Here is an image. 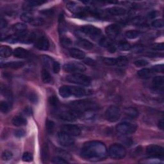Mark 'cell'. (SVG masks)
Masks as SVG:
<instances>
[{"label": "cell", "instance_id": "6da1fadb", "mask_svg": "<svg viewBox=\"0 0 164 164\" xmlns=\"http://www.w3.org/2000/svg\"><path fill=\"white\" fill-rule=\"evenodd\" d=\"M108 152L106 146L99 141H90L82 148V157L89 161L97 162L106 158Z\"/></svg>", "mask_w": 164, "mask_h": 164}, {"label": "cell", "instance_id": "7a4b0ae2", "mask_svg": "<svg viewBox=\"0 0 164 164\" xmlns=\"http://www.w3.org/2000/svg\"><path fill=\"white\" fill-rule=\"evenodd\" d=\"M69 106L71 109L80 113L87 111L95 110L98 108V105L97 103L92 102V101L87 99L78 100L72 102L69 104Z\"/></svg>", "mask_w": 164, "mask_h": 164}, {"label": "cell", "instance_id": "3957f363", "mask_svg": "<svg viewBox=\"0 0 164 164\" xmlns=\"http://www.w3.org/2000/svg\"><path fill=\"white\" fill-rule=\"evenodd\" d=\"M66 80L71 83L82 86H89L91 84V78L82 73H74L66 77Z\"/></svg>", "mask_w": 164, "mask_h": 164}, {"label": "cell", "instance_id": "277c9868", "mask_svg": "<svg viewBox=\"0 0 164 164\" xmlns=\"http://www.w3.org/2000/svg\"><path fill=\"white\" fill-rule=\"evenodd\" d=\"M108 153L110 157L113 159L121 160L127 155V150L121 144H113L109 147Z\"/></svg>", "mask_w": 164, "mask_h": 164}, {"label": "cell", "instance_id": "5b68a950", "mask_svg": "<svg viewBox=\"0 0 164 164\" xmlns=\"http://www.w3.org/2000/svg\"><path fill=\"white\" fill-rule=\"evenodd\" d=\"M137 128V127L135 124L128 122H121L116 126L117 132L124 135H128L134 133L136 132Z\"/></svg>", "mask_w": 164, "mask_h": 164}, {"label": "cell", "instance_id": "8992f818", "mask_svg": "<svg viewBox=\"0 0 164 164\" xmlns=\"http://www.w3.org/2000/svg\"><path fill=\"white\" fill-rule=\"evenodd\" d=\"M121 116L120 108L116 105L110 106L105 112V117L107 121L113 122L117 121Z\"/></svg>", "mask_w": 164, "mask_h": 164}, {"label": "cell", "instance_id": "52a82bcc", "mask_svg": "<svg viewBox=\"0 0 164 164\" xmlns=\"http://www.w3.org/2000/svg\"><path fill=\"white\" fill-rule=\"evenodd\" d=\"M146 153L151 158L163 159L164 156L163 147L158 145H150L147 147Z\"/></svg>", "mask_w": 164, "mask_h": 164}, {"label": "cell", "instance_id": "ba28073f", "mask_svg": "<svg viewBox=\"0 0 164 164\" xmlns=\"http://www.w3.org/2000/svg\"><path fill=\"white\" fill-rule=\"evenodd\" d=\"M63 69L67 72H70L72 74L74 73H81L83 72H85L86 70V68L85 66L81 63L79 62H69L66 64Z\"/></svg>", "mask_w": 164, "mask_h": 164}, {"label": "cell", "instance_id": "9c48e42d", "mask_svg": "<svg viewBox=\"0 0 164 164\" xmlns=\"http://www.w3.org/2000/svg\"><path fill=\"white\" fill-rule=\"evenodd\" d=\"M81 113L76 112L72 109H70L68 111L62 112L58 114V117L64 121L72 122L77 120L80 117Z\"/></svg>", "mask_w": 164, "mask_h": 164}, {"label": "cell", "instance_id": "30bf717a", "mask_svg": "<svg viewBox=\"0 0 164 164\" xmlns=\"http://www.w3.org/2000/svg\"><path fill=\"white\" fill-rule=\"evenodd\" d=\"M81 31L92 39H96L102 33L101 30L92 25H85L81 28Z\"/></svg>", "mask_w": 164, "mask_h": 164}, {"label": "cell", "instance_id": "8fae6325", "mask_svg": "<svg viewBox=\"0 0 164 164\" xmlns=\"http://www.w3.org/2000/svg\"><path fill=\"white\" fill-rule=\"evenodd\" d=\"M69 95L75 97H83L89 96L92 94V91L89 89H86L82 87H77L73 86H68Z\"/></svg>", "mask_w": 164, "mask_h": 164}, {"label": "cell", "instance_id": "7c38bea8", "mask_svg": "<svg viewBox=\"0 0 164 164\" xmlns=\"http://www.w3.org/2000/svg\"><path fill=\"white\" fill-rule=\"evenodd\" d=\"M62 132H64L72 137H77L81 134V129L78 126L72 124L62 125L61 127Z\"/></svg>", "mask_w": 164, "mask_h": 164}, {"label": "cell", "instance_id": "4fadbf2b", "mask_svg": "<svg viewBox=\"0 0 164 164\" xmlns=\"http://www.w3.org/2000/svg\"><path fill=\"white\" fill-rule=\"evenodd\" d=\"M58 141L61 146L64 147H69L74 143V139L72 137L63 132L58 133Z\"/></svg>", "mask_w": 164, "mask_h": 164}, {"label": "cell", "instance_id": "5bb4252c", "mask_svg": "<svg viewBox=\"0 0 164 164\" xmlns=\"http://www.w3.org/2000/svg\"><path fill=\"white\" fill-rule=\"evenodd\" d=\"M105 32L110 39H114L120 35L121 28L119 25L116 24H110L106 28Z\"/></svg>", "mask_w": 164, "mask_h": 164}, {"label": "cell", "instance_id": "9a60e30c", "mask_svg": "<svg viewBox=\"0 0 164 164\" xmlns=\"http://www.w3.org/2000/svg\"><path fill=\"white\" fill-rule=\"evenodd\" d=\"M99 45L107 48L110 53H114L116 51V46L113 43L112 39L109 37H103L99 41Z\"/></svg>", "mask_w": 164, "mask_h": 164}, {"label": "cell", "instance_id": "2e32d148", "mask_svg": "<svg viewBox=\"0 0 164 164\" xmlns=\"http://www.w3.org/2000/svg\"><path fill=\"white\" fill-rule=\"evenodd\" d=\"M35 47L40 50L46 51L49 48V42L47 38L44 36H41L36 40Z\"/></svg>", "mask_w": 164, "mask_h": 164}, {"label": "cell", "instance_id": "e0dca14e", "mask_svg": "<svg viewBox=\"0 0 164 164\" xmlns=\"http://www.w3.org/2000/svg\"><path fill=\"white\" fill-rule=\"evenodd\" d=\"M107 12L112 16H123L127 13V10L122 7H114L107 9Z\"/></svg>", "mask_w": 164, "mask_h": 164}, {"label": "cell", "instance_id": "ac0fdd59", "mask_svg": "<svg viewBox=\"0 0 164 164\" xmlns=\"http://www.w3.org/2000/svg\"><path fill=\"white\" fill-rule=\"evenodd\" d=\"M69 54L72 58L78 60L84 59L85 57V53L78 48H71L69 49Z\"/></svg>", "mask_w": 164, "mask_h": 164}, {"label": "cell", "instance_id": "d6986e66", "mask_svg": "<svg viewBox=\"0 0 164 164\" xmlns=\"http://www.w3.org/2000/svg\"><path fill=\"white\" fill-rule=\"evenodd\" d=\"M124 114L127 117L130 119H135L139 115V112H138L136 108L128 107L124 109Z\"/></svg>", "mask_w": 164, "mask_h": 164}, {"label": "cell", "instance_id": "ffe728a7", "mask_svg": "<svg viewBox=\"0 0 164 164\" xmlns=\"http://www.w3.org/2000/svg\"><path fill=\"white\" fill-rule=\"evenodd\" d=\"M14 55L16 58H25L29 56V52L22 47H17L14 49Z\"/></svg>", "mask_w": 164, "mask_h": 164}, {"label": "cell", "instance_id": "44dd1931", "mask_svg": "<svg viewBox=\"0 0 164 164\" xmlns=\"http://www.w3.org/2000/svg\"><path fill=\"white\" fill-rule=\"evenodd\" d=\"M27 25L22 22L16 23L13 27H12V30H13L15 33H16L17 35H21L25 32H27Z\"/></svg>", "mask_w": 164, "mask_h": 164}, {"label": "cell", "instance_id": "7402d4cb", "mask_svg": "<svg viewBox=\"0 0 164 164\" xmlns=\"http://www.w3.org/2000/svg\"><path fill=\"white\" fill-rule=\"evenodd\" d=\"M164 85V78L162 76H158L153 80V86L156 89H163Z\"/></svg>", "mask_w": 164, "mask_h": 164}, {"label": "cell", "instance_id": "603a6c76", "mask_svg": "<svg viewBox=\"0 0 164 164\" xmlns=\"http://www.w3.org/2000/svg\"><path fill=\"white\" fill-rule=\"evenodd\" d=\"M12 122L16 127H22V126L26 125L27 123L26 119L21 116H15L12 119Z\"/></svg>", "mask_w": 164, "mask_h": 164}, {"label": "cell", "instance_id": "cb8c5ba5", "mask_svg": "<svg viewBox=\"0 0 164 164\" xmlns=\"http://www.w3.org/2000/svg\"><path fill=\"white\" fill-rule=\"evenodd\" d=\"M24 65V63L23 62H10L6 63L5 64H2V67H10L12 69H19L23 67Z\"/></svg>", "mask_w": 164, "mask_h": 164}, {"label": "cell", "instance_id": "d4e9b609", "mask_svg": "<svg viewBox=\"0 0 164 164\" xmlns=\"http://www.w3.org/2000/svg\"><path fill=\"white\" fill-rule=\"evenodd\" d=\"M12 53V49L8 46H2L0 47V56L2 58H8Z\"/></svg>", "mask_w": 164, "mask_h": 164}, {"label": "cell", "instance_id": "484cf974", "mask_svg": "<svg viewBox=\"0 0 164 164\" xmlns=\"http://www.w3.org/2000/svg\"><path fill=\"white\" fill-rule=\"evenodd\" d=\"M152 73L153 72L151 71V69L144 68L140 71H138L137 72V74L141 78L148 79L151 77V74H152Z\"/></svg>", "mask_w": 164, "mask_h": 164}, {"label": "cell", "instance_id": "4316f807", "mask_svg": "<svg viewBox=\"0 0 164 164\" xmlns=\"http://www.w3.org/2000/svg\"><path fill=\"white\" fill-rule=\"evenodd\" d=\"M78 45L80 46L82 48H84L87 50H90L92 49L94 47V45L92 42L90 41H87L84 39H80L78 41Z\"/></svg>", "mask_w": 164, "mask_h": 164}, {"label": "cell", "instance_id": "83f0119b", "mask_svg": "<svg viewBox=\"0 0 164 164\" xmlns=\"http://www.w3.org/2000/svg\"><path fill=\"white\" fill-rule=\"evenodd\" d=\"M129 60L126 57L121 56L116 58V66L119 67H124L127 66Z\"/></svg>", "mask_w": 164, "mask_h": 164}, {"label": "cell", "instance_id": "f1b7e54d", "mask_svg": "<svg viewBox=\"0 0 164 164\" xmlns=\"http://www.w3.org/2000/svg\"><path fill=\"white\" fill-rule=\"evenodd\" d=\"M141 34V32L138 30H128L126 32L125 36L129 39H135L139 37Z\"/></svg>", "mask_w": 164, "mask_h": 164}, {"label": "cell", "instance_id": "f546056e", "mask_svg": "<svg viewBox=\"0 0 164 164\" xmlns=\"http://www.w3.org/2000/svg\"><path fill=\"white\" fill-rule=\"evenodd\" d=\"M20 18L24 22L30 23L33 21V19H34V16L31 13V12H24V13H22L21 14Z\"/></svg>", "mask_w": 164, "mask_h": 164}, {"label": "cell", "instance_id": "4dcf8cb0", "mask_svg": "<svg viewBox=\"0 0 164 164\" xmlns=\"http://www.w3.org/2000/svg\"><path fill=\"white\" fill-rule=\"evenodd\" d=\"M49 103L50 105V107H51L53 110H57L59 105V101L58 98L56 96H52L50 97L49 99Z\"/></svg>", "mask_w": 164, "mask_h": 164}, {"label": "cell", "instance_id": "1f68e13d", "mask_svg": "<svg viewBox=\"0 0 164 164\" xmlns=\"http://www.w3.org/2000/svg\"><path fill=\"white\" fill-rule=\"evenodd\" d=\"M42 80L45 83H49L52 82L51 74L45 69H43L42 71Z\"/></svg>", "mask_w": 164, "mask_h": 164}, {"label": "cell", "instance_id": "d6a6232c", "mask_svg": "<svg viewBox=\"0 0 164 164\" xmlns=\"http://www.w3.org/2000/svg\"><path fill=\"white\" fill-rule=\"evenodd\" d=\"M59 94L62 97H64V98H67L70 97V95L69 93L68 86L64 85V86L61 87L59 89Z\"/></svg>", "mask_w": 164, "mask_h": 164}, {"label": "cell", "instance_id": "836d02e7", "mask_svg": "<svg viewBox=\"0 0 164 164\" xmlns=\"http://www.w3.org/2000/svg\"><path fill=\"white\" fill-rule=\"evenodd\" d=\"M118 47L119 49L122 50V51H128L130 50L132 47L131 45L127 41H121L118 43Z\"/></svg>", "mask_w": 164, "mask_h": 164}, {"label": "cell", "instance_id": "e575fe53", "mask_svg": "<svg viewBox=\"0 0 164 164\" xmlns=\"http://www.w3.org/2000/svg\"><path fill=\"white\" fill-rule=\"evenodd\" d=\"M44 3H46V2H44V1H30L26 3L27 5H24V7L25 8H26V9H28V8H30L33 7L41 5Z\"/></svg>", "mask_w": 164, "mask_h": 164}, {"label": "cell", "instance_id": "d590c367", "mask_svg": "<svg viewBox=\"0 0 164 164\" xmlns=\"http://www.w3.org/2000/svg\"><path fill=\"white\" fill-rule=\"evenodd\" d=\"M12 158H13V153L11 151L8 150H5L3 151L2 155V158L3 159V160L8 161L10 160Z\"/></svg>", "mask_w": 164, "mask_h": 164}, {"label": "cell", "instance_id": "8d00e7d4", "mask_svg": "<svg viewBox=\"0 0 164 164\" xmlns=\"http://www.w3.org/2000/svg\"><path fill=\"white\" fill-rule=\"evenodd\" d=\"M103 62L106 66H112L116 65V58H104L103 59Z\"/></svg>", "mask_w": 164, "mask_h": 164}, {"label": "cell", "instance_id": "74e56055", "mask_svg": "<svg viewBox=\"0 0 164 164\" xmlns=\"http://www.w3.org/2000/svg\"><path fill=\"white\" fill-rule=\"evenodd\" d=\"M44 19L41 17H34L33 21L30 22L31 24L33 25V26H42V25L44 24Z\"/></svg>", "mask_w": 164, "mask_h": 164}, {"label": "cell", "instance_id": "f35d334b", "mask_svg": "<svg viewBox=\"0 0 164 164\" xmlns=\"http://www.w3.org/2000/svg\"><path fill=\"white\" fill-rule=\"evenodd\" d=\"M46 128H47V132L51 134L53 133V131L54 130V127H55V124L53 121H47L46 122Z\"/></svg>", "mask_w": 164, "mask_h": 164}, {"label": "cell", "instance_id": "ab89813d", "mask_svg": "<svg viewBox=\"0 0 164 164\" xmlns=\"http://www.w3.org/2000/svg\"><path fill=\"white\" fill-rule=\"evenodd\" d=\"M134 64L137 66V67H145L147 66L149 64V62L144 59H141V60H138L137 61H135L134 62Z\"/></svg>", "mask_w": 164, "mask_h": 164}, {"label": "cell", "instance_id": "60d3db41", "mask_svg": "<svg viewBox=\"0 0 164 164\" xmlns=\"http://www.w3.org/2000/svg\"><path fill=\"white\" fill-rule=\"evenodd\" d=\"M151 25H152V27L154 28H162L163 27L164 23H163V21L162 19H157V20H155L152 22V23H151Z\"/></svg>", "mask_w": 164, "mask_h": 164}, {"label": "cell", "instance_id": "b9f144b4", "mask_svg": "<svg viewBox=\"0 0 164 164\" xmlns=\"http://www.w3.org/2000/svg\"><path fill=\"white\" fill-rule=\"evenodd\" d=\"M52 162L53 163L57 164H62V163H67L68 162L64 158H63L60 157H55L52 159Z\"/></svg>", "mask_w": 164, "mask_h": 164}, {"label": "cell", "instance_id": "7bdbcfd3", "mask_svg": "<svg viewBox=\"0 0 164 164\" xmlns=\"http://www.w3.org/2000/svg\"><path fill=\"white\" fill-rule=\"evenodd\" d=\"M9 110V105L8 104L4 101H2L0 103V110L3 113H7Z\"/></svg>", "mask_w": 164, "mask_h": 164}, {"label": "cell", "instance_id": "ee69618b", "mask_svg": "<svg viewBox=\"0 0 164 164\" xmlns=\"http://www.w3.org/2000/svg\"><path fill=\"white\" fill-rule=\"evenodd\" d=\"M22 159L24 162H31L33 160V156L30 153L26 152L23 154Z\"/></svg>", "mask_w": 164, "mask_h": 164}, {"label": "cell", "instance_id": "f6af8a7d", "mask_svg": "<svg viewBox=\"0 0 164 164\" xmlns=\"http://www.w3.org/2000/svg\"><path fill=\"white\" fill-rule=\"evenodd\" d=\"M151 48L153 50H156V51H163L164 49V44L163 43L155 44L151 46Z\"/></svg>", "mask_w": 164, "mask_h": 164}, {"label": "cell", "instance_id": "bcb514c9", "mask_svg": "<svg viewBox=\"0 0 164 164\" xmlns=\"http://www.w3.org/2000/svg\"><path fill=\"white\" fill-rule=\"evenodd\" d=\"M151 71L153 72H163V65H157L155 66H153L152 69H151Z\"/></svg>", "mask_w": 164, "mask_h": 164}, {"label": "cell", "instance_id": "7dc6e473", "mask_svg": "<svg viewBox=\"0 0 164 164\" xmlns=\"http://www.w3.org/2000/svg\"><path fill=\"white\" fill-rule=\"evenodd\" d=\"M52 70L54 72V73H58L60 70V65L58 62L55 61L52 66Z\"/></svg>", "mask_w": 164, "mask_h": 164}, {"label": "cell", "instance_id": "c3c4849f", "mask_svg": "<svg viewBox=\"0 0 164 164\" xmlns=\"http://www.w3.org/2000/svg\"><path fill=\"white\" fill-rule=\"evenodd\" d=\"M26 135V132L23 130H17L15 132V136L17 138H22Z\"/></svg>", "mask_w": 164, "mask_h": 164}, {"label": "cell", "instance_id": "681fc988", "mask_svg": "<svg viewBox=\"0 0 164 164\" xmlns=\"http://www.w3.org/2000/svg\"><path fill=\"white\" fill-rule=\"evenodd\" d=\"M7 24H8L7 21L5 19L2 17L1 21H0V28H1V29L2 30L3 28H6L7 26Z\"/></svg>", "mask_w": 164, "mask_h": 164}, {"label": "cell", "instance_id": "f907efd6", "mask_svg": "<svg viewBox=\"0 0 164 164\" xmlns=\"http://www.w3.org/2000/svg\"><path fill=\"white\" fill-rule=\"evenodd\" d=\"M29 99H30V100L31 101V102H33V103H36L37 102V99H38V98L37 97V95L35 94H34V93L30 94V95L29 96Z\"/></svg>", "mask_w": 164, "mask_h": 164}, {"label": "cell", "instance_id": "816d5d0a", "mask_svg": "<svg viewBox=\"0 0 164 164\" xmlns=\"http://www.w3.org/2000/svg\"><path fill=\"white\" fill-rule=\"evenodd\" d=\"M157 16V12L153 11V12H151V13L149 14L148 17H149V19H153V18H155Z\"/></svg>", "mask_w": 164, "mask_h": 164}, {"label": "cell", "instance_id": "f5cc1de1", "mask_svg": "<svg viewBox=\"0 0 164 164\" xmlns=\"http://www.w3.org/2000/svg\"><path fill=\"white\" fill-rule=\"evenodd\" d=\"M85 62L86 63V64H89V65H94L95 64V62L91 59H89V58H87L85 60Z\"/></svg>", "mask_w": 164, "mask_h": 164}, {"label": "cell", "instance_id": "db71d44e", "mask_svg": "<svg viewBox=\"0 0 164 164\" xmlns=\"http://www.w3.org/2000/svg\"><path fill=\"white\" fill-rule=\"evenodd\" d=\"M62 42L64 45H69V44H71V40H69V39H67V38H65V39H62Z\"/></svg>", "mask_w": 164, "mask_h": 164}, {"label": "cell", "instance_id": "11a10c76", "mask_svg": "<svg viewBox=\"0 0 164 164\" xmlns=\"http://www.w3.org/2000/svg\"><path fill=\"white\" fill-rule=\"evenodd\" d=\"M163 120L161 119L160 121H159L158 122V127L159 128H160L161 130L163 129Z\"/></svg>", "mask_w": 164, "mask_h": 164}]
</instances>
